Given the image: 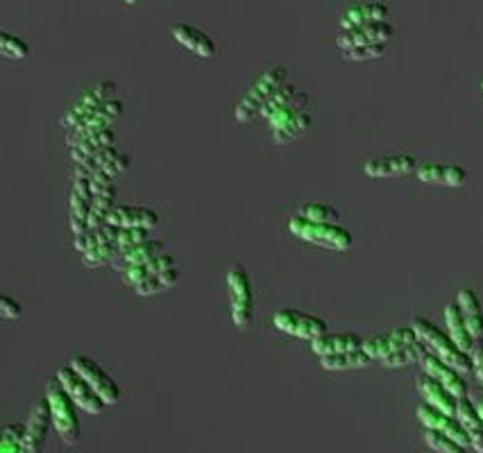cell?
Returning <instances> with one entry per match:
<instances>
[{"label":"cell","instance_id":"cell-1","mask_svg":"<svg viewBox=\"0 0 483 453\" xmlns=\"http://www.w3.org/2000/svg\"><path fill=\"white\" fill-rule=\"evenodd\" d=\"M411 326H413V331H416L417 340H420L422 345L426 347L429 354L438 356L443 363L454 368L456 372H461V374L472 372V360H470V354H465L463 350L456 347V342L450 338V333L441 331L436 324H434V322L425 320V317H417Z\"/></svg>","mask_w":483,"mask_h":453},{"label":"cell","instance_id":"cell-2","mask_svg":"<svg viewBox=\"0 0 483 453\" xmlns=\"http://www.w3.org/2000/svg\"><path fill=\"white\" fill-rule=\"evenodd\" d=\"M309 102H311L309 93L298 91L289 104H284V107L277 109L275 113H271V116L265 119V123L271 125L275 143L284 146V143L295 141V138H300L311 128L313 119L311 113H309Z\"/></svg>","mask_w":483,"mask_h":453},{"label":"cell","instance_id":"cell-3","mask_svg":"<svg viewBox=\"0 0 483 453\" xmlns=\"http://www.w3.org/2000/svg\"><path fill=\"white\" fill-rule=\"evenodd\" d=\"M46 402L50 408L52 426L59 433V438L68 444L76 447L80 442V417H77V404L73 402L71 395L64 390L59 378H50L46 386Z\"/></svg>","mask_w":483,"mask_h":453},{"label":"cell","instance_id":"cell-4","mask_svg":"<svg viewBox=\"0 0 483 453\" xmlns=\"http://www.w3.org/2000/svg\"><path fill=\"white\" fill-rule=\"evenodd\" d=\"M286 77H289V73H286L284 67L268 68V71H265L264 76H259V80L250 86V91L243 95L241 102L237 104L234 119H237L238 123H247V120H252L255 116H259L261 109L265 107V102L277 93V89H282V86L286 84Z\"/></svg>","mask_w":483,"mask_h":453},{"label":"cell","instance_id":"cell-5","mask_svg":"<svg viewBox=\"0 0 483 453\" xmlns=\"http://www.w3.org/2000/svg\"><path fill=\"white\" fill-rule=\"evenodd\" d=\"M289 229L293 236L302 238V241L313 243V245L327 247V250L345 252L352 247V234L345 226L332 225V222H311L304 218L295 216L289 220Z\"/></svg>","mask_w":483,"mask_h":453},{"label":"cell","instance_id":"cell-6","mask_svg":"<svg viewBox=\"0 0 483 453\" xmlns=\"http://www.w3.org/2000/svg\"><path fill=\"white\" fill-rule=\"evenodd\" d=\"M229 306H232V322L238 329H250L255 315V298H252L250 274L246 265L234 263L228 272Z\"/></svg>","mask_w":483,"mask_h":453},{"label":"cell","instance_id":"cell-7","mask_svg":"<svg viewBox=\"0 0 483 453\" xmlns=\"http://www.w3.org/2000/svg\"><path fill=\"white\" fill-rule=\"evenodd\" d=\"M273 324H275V329H280L282 333L293 335V338L300 340H316L318 335L327 333V324H325L320 317H313L302 311H293V308L277 311L275 315H273Z\"/></svg>","mask_w":483,"mask_h":453},{"label":"cell","instance_id":"cell-8","mask_svg":"<svg viewBox=\"0 0 483 453\" xmlns=\"http://www.w3.org/2000/svg\"><path fill=\"white\" fill-rule=\"evenodd\" d=\"M71 368L76 369V372L80 374V377L85 378V381L89 383L91 387H94L95 395H98L100 399L107 404V406H112V404L119 402L121 399L119 386H116L114 378L104 372V369L100 368L95 360H91L89 356H76V359L71 360Z\"/></svg>","mask_w":483,"mask_h":453},{"label":"cell","instance_id":"cell-9","mask_svg":"<svg viewBox=\"0 0 483 453\" xmlns=\"http://www.w3.org/2000/svg\"><path fill=\"white\" fill-rule=\"evenodd\" d=\"M116 98V84L110 80L98 82V84L94 86L91 91H86L85 95H82L80 100H77L76 104H73L71 109H68L67 113L62 116V125L68 129H73L76 125H80L82 120L89 116V113H94L95 109L103 107V104H107L110 100Z\"/></svg>","mask_w":483,"mask_h":453},{"label":"cell","instance_id":"cell-10","mask_svg":"<svg viewBox=\"0 0 483 453\" xmlns=\"http://www.w3.org/2000/svg\"><path fill=\"white\" fill-rule=\"evenodd\" d=\"M121 113H123V102L116 98L110 100L107 104H103V107H98L94 113H89L80 125L68 129V137H67L68 146L73 147L76 143H80L82 138L91 137V134L103 132V129H112L116 120L121 119Z\"/></svg>","mask_w":483,"mask_h":453},{"label":"cell","instance_id":"cell-11","mask_svg":"<svg viewBox=\"0 0 483 453\" xmlns=\"http://www.w3.org/2000/svg\"><path fill=\"white\" fill-rule=\"evenodd\" d=\"M50 426H52L50 408H48L46 396H43L41 402L32 408L28 422H25V433H23V440H21L19 453H41L43 447H46L48 431H50Z\"/></svg>","mask_w":483,"mask_h":453},{"label":"cell","instance_id":"cell-12","mask_svg":"<svg viewBox=\"0 0 483 453\" xmlns=\"http://www.w3.org/2000/svg\"><path fill=\"white\" fill-rule=\"evenodd\" d=\"M58 378L62 381L64 390L71 395L73 402L77 404V408H82V411H86V413H94V415H98V413H103L104 408H107V404L95 395L94 387H91L89 383H86L85 378H82L80 374L71 368V365L59 369Z\"/></svg>","mask_w":483,"mask_h":453},{"label":"cell","instance_id":"cell-13","mask_svg":"<svg viewBox=\"0 0 483 453\" xmlns=\"http://www.w3.org/2000/svg\"><path fill=\"white\" fill-rule=\"evenodd\" d=\"M94 209V191L89 177L73 175L71 189V229L76 236L89 232V218Z\"/></svg>","mask_w":483,"mask_h":453},{"label":"cell","instance_id":"cell-14","mask_svg":"<svg viewBox=\"0 0 483 453\" xmlns=\"http://www.w3.org/2000/svg\"><path fill=\"white\" fill-rule=\"evenodd\" d=\"M395 28L384 21V23H370V25H361V28L347 30V32H341L336 37V46L343 50H352V48H361V46H372V43H389L390 37H393Z\"/></svg>","mask_w":483,"mask_h":453},{"label":"cell","instance_id":"cell-15","mask_svg":"<svg viewBox=\"0 0 483 453\" xmlns=\"http://www.w3.org/2000/svg\"><path fill=\"white\" fill-rule=\"evenodd\" d=\"M413 340H417L413 326H399V329L389 331V333H380V335L368 338L363 342V350L368 351L372 360H384L386 356L402 350L404 345H408V342H413Z\"/></svg>","mask_w":483,"mask_h":453},{"label":"cell","instance_id":"cell-16","mask_svg":"<svg viewBox=\"0 0 483 453\" xmlns=\"http://www.w3.org/2000/svg\"><path fill=\"white\" fill-rule=\"evenodd\" d=\"M420 363H422V368H425V374L436 378V381L441 383L447 392H452L456 399H465V396H468V381H465L463 374L456 372V369L450 368L447 363H443L438 356L426 351L425 359H422Z\"/></svg>","mask_w":483,"mask_h":453},{"label":"cell","instance_id":"cell-17","mask_svg":"<svg viewBox=\"0 0 483 453\" xmlns=\"http://www.w3.org/2000/svg\"><path fill=\"white\" fill-rule=\"evenodd\" d=\"M416 413H417V420L422 422V426H425V429L441 431V433H445L447 438L456 440L461 447H465V449L470 447L468 433H465V429L461 426V422L456 420L454 415H445V413L436 411V408H432V406H426V404L417 406Z\"/></svg>","mask_w":483,"mask_h":453},{"label":"cell","instance_id":"cell-18","mask_svg":"<svg viewBox=\"0 0 483 453\" xmlns=\"http://www.w3.org/2000/svg\"><path fill=\"white\" fill-rule=\"evenodd\" d=\"M417 165L420 161L416 155H386L370 159L363 170L368 177H404L416 173Z\"/></svg>","mask_w":483,"mask_h":453},{"label":"cell","instance_id":"cell-19","mask_svg":"<svg viewBox=\"0 0 483 453\" xmlns=\"http://www.w3.org/2000/svg\"><path fill=\"white\" fill-rule=\"evenodd\" d=\"M417 392L425 399L426 406L436 408V411L445 413V415H454L456 417V406H459V399H456L452 392H447L436 378H432L429 374H420L416 381Z\"/></svg>","mask_w":483,"mask_h":453},{"label":"cell","instance_id":"cell-20","mask_svg":"<svg viewBox=\"0 0 483 453\" xmlns=\"http://www.w3.org/2000/svg\"><path fill=\"white\" fill-rule=\"evenodd\" d=\"M416 175L426 184L438 186H463L468 182V170L452 164H420Z\"/></svg>","mask_w":483,"mask_h":453},{"label":"cell","instance_id":"cell-21","mask_svg":"<svg viewBox=\"0 0 483 453\" xmlns=\"http://www.w3.org/2000/svg\"><path fill=\"white\" fill-rule=\"evenodd\" d=\"M389 7L381 5V3H363V5H352L350 10H345V14L338 21V28L341 32H347V30L361 28V25H370V23H384L389 21Z\"/></svg>","mask_w":483,"mask_h":453},{"label":"cell","instance_id":"cell-22","mask_svg":"<svg viewBox=\"0 0 483 453\" xmlns=\"http://www.w3.org/2000/svg\"><path fill=\"white\" fill-rule=\"evenodd\" d=\"M107 222L121 229H155L159 225V216L146 207H114Z\"/></svg>","mask_w":483,"mask_h":453},{"label":"cell","instance_id":"cell-23","mask_svg":"<svg viewBox=\"0 0 483 453\" xmlns=\"http://www.w3.org/2000/svg\"><path fill=\"white\" fill-rule=\"evenodd\" d=\"M171 34L180 46H184L186 50L195 52V55H200V57L216 55V43H213V39L209 37V34H204L202 30L193 28V25L175 23L171 28Z\"/></svg>","mask_w":483,"mask_h":453},{"label":"cell","instance_id":"cell-24","mask_svg":"<svg viewBox=\"0 0 483 453\" xmlns=\"http://www.w3.org/2000/svg\"><path fill=\"white\" fill-rule=\"evenodd\" d=\"M365 340L356 333H322L316 340H311L313 354L332 356V354H343V351L361 350Z\"/></svg>","mask_w":483,"mask_h":453},{"label":"cell","instance_id":"cell-25","mask_svg":"<svg viewBox=\"0 0 483 453\" xmlns=\"http://www.w3.org/2000/svg\"><path fill=\"white\" fill-rule=\"evenodd\" d=\"M456 420L461 422V426L465 429L470 438V447L477 449L479 453H483V420L479 415L477 406L472 404V399H459V406H456Z\"/></svg>","mask_w":483,"mask_h":453},{"label":"cell","instance_id":"cell-26","mask_svg":"<svg viewBox=\"0 0 483 453\" xmlns=\"http://www.w3.org/2000/svg\"><path fill=\"white\" fill-rule=\"evenodd\" d=\"M456 304H459L461 313H463L465 324H468L472 338H483V308L477 293L472 289H461L459 295H456Z\"/></svg>","mask_w":483,"mask_h":453},{"label":"cell","instance_id":"cell-27","mask_svg":"<svg viewBox=\"0 0 483 453\" xmlns=\"http://www.w3.org/2000/svg\"><path fill=\"white\" fill-rule=\"evenodd\" d=\"M114 129H103V132H95L91 134V137L82 138L80 143H76V146L71 147L73 164H82V161L91 159V156L98 155V152L107 150V147H114Z\"/></svg>","mask_w":483,"mask_h":453},{"label":"cell","instance_id":"cell-28","mask_svg":"<svg viewBox=\"0 0 483 453\" xmlns=\"http://www.w3.org/2000/svg\"><path fill=\"white\" fill-rule=\"evenodd\" d=\"M445 322H447V333H450V338L454 340L456 347L463 350L465 354H470L474 345V338H472V333H470L468 324H465L463 313H461L459 304L456 302L447 304L445 306Z\"/></svg>","mask_w":483,"mask_h":453},{"label":"cell","instance_id":"cell-29","mask_svg":"<svg viewBox=\"0 0 483 453\" xmlns=\"http://www.w3.org/2000/svg\"><path fill=\"white\" fill-rule=\"evenodd\" d=\"M171 268H177L175 259L168 254H161V256H157V259L148 261V263L130 265V268H125V283L132 286V289H137L141 281H146V279L155 277V274H159V272H166V270H171Z\"/></svg>","mask_w":483,"mask_h":453},{"label":"cell","instance_id":"cell-30","mask_svg":"<svg viewBox=\"0 0 483 453\" xmlns=\"http://www.w3.org/2000/svg\"><path fill=\"white\" fill-rule=\"evenodd\" d=\"M372 363L368 351L361 347V350H352V351H343V354H332V356H322L320 365L329 372H343V369H359V368H368Z\"/></svg>","mask_w":483,"mask_h":453},{"label":"cell","instance_id":"cell-31","mask_svg":"<svg viewBox=\"0 0 483 453\" xmlns=\"http://www.w3.org/2000/svg\"><path fill=\"white\" fill-rule=\"evenodd\" d=\"M82 164L91 165V168H100L110 177H116V175H121V173H123V170L130 165V155L116 150V147H107V150L98 152V155H94L91 159L82 161Z\"/></svg>","mask_w":483,"mask_h":453},{"label":"cell","instance_id":"cell-32","mask_svg":"<svg viewBox=\"0 0 483 453\" xmlns=\"http://www.w3.org/2000/svg\"><path fill=\"white\" fill-rule=\"evenodd\" d=\"M166 254V245L161 241H152V238H148V241L139 243L137 247H132V250H128L123 256V265L125 268H130V265H141L148 263V261L157 259V256Z\"/></svg>","mask_w":483,"mask_h":453},{"label":"cell","instance_id":"cell-33","mask_svg":"<svg viewBox=\"0 0 483 453\" xmlns=\"http://www.w3.org/2000/svg\"><path fill=\"white\" fill-rule=\"evenodd\" d=\"M425 354H426V347L422 345L420 340H413V342L404 345L402 350H398V351H393L390 356H386L381 363H384L386 368H393V369L407 368V365L417 363V360L425 359Z\"/></svg>","mask_w":483,"mask_h":453},{"label":"cell","instance_id":"cell-34","mask_svg":"<svg viewBox=\"0 0 483 453\" xmlns=\"http://www.w3.org/2000/svg\"><path fill=\"white\" fill-rule=\"evenodd\" d=\"M177 281H180V270L171 268V270H166V272H159V274H155V277L141 281L134 290L146 298V295H157V293H161V290L173 289V286H177Z\"/></svg>","mask_w":483,"mask_h":453},{"label":"cell","instance_id":"cell-35","mask_svg":"<svg viewBox=\"0 0 483 453\" xmlns=\"http://www.w3.org/2000/svg\"><path fill=\"white\" fill-rule=\"evenodd\" d=\"M119 254H123L121 245L116 241H107L95 245L94 250H89L86 254H82V261H85L86 268H100V265L110 263L112 259H116Z\"/></svg>","mask_w":483,"mask_h":453},{"label":"cell","instance_id":"cell-36","mask_svg":"<svg viewBox=\"0 0 483 453\" xmlns=\"http://www.w3.org/2000/svg\"><path fill=\"white\" fill-rule=\"evenodd\" d=\"M425 442L436 453H468V449L461 447L456 440L447 438V435L441 433V431L425 429Z\"/></svg>","mask_w":483,"mask_h":453},{"label":"cell","instance_id":"cell-37","mask_svg":"<svg viewBox=\"0 0 483 453\" xmlns=\"http://www.w3.org/2000/svg\"><path fill=\"white\" fill-rule=\"evenodd\" d=\"M300 218H304V220H311V222H332V225H336L338 222V211L334 207H329V204H302L298 211Z\"/></svg>","mask_w":483,"mask_h":453},{"label":"cell","instance_id":"cell-38","mask_svg":"<svg viewBox=\"0 0 483 453\" xmlns=\"http://www.w3.org/2000/svg\"><path fill=\"white\" fill-rule=\"evenodd\" d=\"M0 55L7 57V59H16V62H21V59H25V57L30 55V48L23 39L14 37V34L0 32Z\"/></svg>","mask_w":483,"mask_h":453},{"label":"cell","instance_id":"cell-39","mask_svg":"<svg viewBox=\"0 0 483 453\" xmlns=\"http://www.w3.org/2000/svg\"><path fill=\"white\" fill-rule=\"evenodd\" d=\"M389 52V43H372V46L352 48V50H343V59L347 62H370V59H380Z\"/></svg>","mask_w":483,"mask_h":453},{"label":"cell","instance_id":"cell-40","mask_svg":"<svg viewBox=\"0 0 483 453\" xmlns=\"http://www.w3.org/2000/svg\"><path fill=\"white\" fill-rule=\"evenodd\" d=\"M25 424H10L0 429V453H19Z\"/></svg>","mask_w":483,"mask_h":453},{"label":"cell","instance_id":"cell-41","mask_svg":"<svg viewBox=\"0 0 483 453\" xmlns=\"http://www.w3.org/2000/svg\"><path fill=\"white\" fill-rule=\"evenodd\" d=\"M150 238V229H121L116 232V243L121 245V250H123V254L128 250H132V247H137L139 243L148 241Z\"/></svg>","mask_w":483,"mask_h":453},{"label":"cell","instance_id":"cell-42","mask_svg":"<svg viewBox=\"0 0 483 453\" xmlns=\"http://www.w3.org/2000/svg\"><path fill=\"white\" fill-rule=\"evenodd\" d=\"M470 360H472V372L477 374L479 383L483 386V338L474 340L472 351H470Z\"/></svg>","mask_w":483,"mask_h":453},{"label":"cell","instance_id":"cell-43","mask_svg":"<svg viewBox=\"0 0 483 453\" xmlns=\"http://www.w3.org/2000/svg\"><path fill=\"white\" fill-rule=\"evenodd\" d=\"M21 313H23V308H21L14 299L0 295V317H5V320H19Z\"/></svg>","mask_w":483,"mask_h":453},{"label":"cell","instance_id":"cell-44","mask_svg":"<svg viewBox=\"0 0 483 453\" xmlns=\"http://www.w3.org/2000/svg\"><path fill=\"white\" fill-rule=\"evenodd\" d=\"M472 404H474V406H477L479 415H481V420H483V392L477 396V399H472Z\"/></svg>","mask_w":483,"mask_h":453},{"label":"cell","instance_id":"cell-45","mask_svg":"<svg viewBox=\"0 0 483 453\" xmlns=\"http://www.w3.org/2000/svg\"><path fill=\"white\" fill-rule=\"evenodd\" d=\"M125 3H128V5H137L139 0H125Z\"/></svg>","mask_w":483,"mask_h":453},{"label":"cell","instance_id":"cell-46","mask_svg":"<svg viewBox=\"0 0 483 453\" xmlns=\"http://www.w3.org/2000/svg\"><path fill=\"white\" fill-rule=\"evenodd\" d=\"M481 93H483V80H481Z\"/></svg>","mask_w":483,"mask_h":453}]
</instances>
